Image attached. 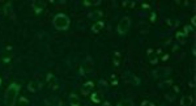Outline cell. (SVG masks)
<instances>
[{
  "label": "cell",
  "mask_w": 196,
  "mask_h": 106,
  "mask_svg": "<svg viewBox=\"0 0 196 106\" xmlns=\"http://www.w3.org/2000/svg\"><path fill=\"white\" fill-rule=\"evenodd\" d=\"M18 90H20V85L15 84H11L8 86L7 92H5V106H15V102H16V97L18 94Z\"/></svg>",
  "instance_id": "6da1fadb"
},
{
  "label": "cell",
  "mask_w": 196,
  "mask_h": 106,
  "mask_svg": "<svg viewBox=\"0 0 196 106\" xmlns=\"http://www.w3.org/2000/svg\"><path fill=\"white\" fill-rule=\"evenodd\" d=\"M54 26L58 30H66L69 26V18L63 13H58L54 17Z\"/></svg>",
  "instance_id": "7a4b0ae2"
},
{
  "label": "cell",
  "mask_w": 196,
  "mask_h": 106,
  "mask_svg": "<svg viewBox=\"0 0 196 106\" xmlns=\"http://www.w3.org/2000/svg\"><path fill=\"white\" fill-rule=\"evenodd\" d=\"M130 26H131V18L128 17V16H125V17H123L122 20L119 21V24H118V33H119L120 35H124L125 33L130 30Z\"/></svg>",
  "instance_id": "3957f363"
},
{
  "label": "cell",
  "mask_w": 196,
  "mask_h": 106,
  "mask_svg": "<svg viewBox=\"0 0 196 106\" xmlns=\"http://www.w3.org/2000/svg\"><path fill=\"white\" fill-rule=\"evenodd\" d=\"M171 69L167 68V67H158L157 69L153 71V77L154 79H162V77H166L170 73Z\"/></svg>",
  "instance_id": "277c9868"
},
{
  "label": "cell",
  "mask_w": 196,
  "mask_h": 106,
  "mask_svg": "<svg viewBox=\"0 0 196 106\" xmlns=\"http://www.w3.org/2000/svg\"><path fill=\"white\" fill-rule=\"evenodd\" d=\"M124 80L125 83H128V84H132V85H140V79L136 76V75L131 73V72H128V73L124 75Z\"/></svg>",
  "instance_id": "5b68a950"
},
{
  "label": "cell",
  "mask_w": 196,
  "mask_h": 106,
  "mask_svg": "<svg viewBox=\"0 0 196 106\" xmlns=\"http://www.w3.org/2000/svg\"><path fill=\"white\" fill-rule=\"evenodd\" d=\"M94 89V83L93 81H86L85 84L82 85V88H81V93L84 94V96H89V94L93 92Z\"/></svg>",
  "instance_id": "8992f818"
},
{
  "label": "cell",
  "mask_w": 196,
  "mask_h": 106,
  "mask_svg": "<svg viewBox=\"0 0 196 106\" xmlns=\"http://www.w3.org/2000/svg\"><path fill=\"white\" fill-rule=\"evenodd\" d=\"M44 7H46L44 1H39V0H35V1H33V4H32L33 11H34V12L37 13V15L42 13V11L44 9Z\"/></svg>",
  "instance_id": "52a82bcc"
},
{
  "label": "cell",
  "mask_w": 196,
  "mask_h": 106,
  "mask_svg": "<svg viewBox=\"0 0 196 106\" xmlns=\"http://www.w3.org/2000/svg\"><path fill=\"white\" fill-rule=\"evenodd\" d=\"M46 80H47V84H49L50 88H52V89H56L58 88V81H56V79H55L54 75L47 73Z\"/></svg>",
  "instance_id": "ba28073f"
},
{
  "label": "cell",
  "mask_w": 196,
  "mask_h": 106,
  "mask_svg": "<svg viewBox=\"0 0 196 106\" xmlns=\"http://www.w3.org/2000/svg\"><path fill=\"white\" fill-rule=\"evenodd\" d=\"M103 28H105V22L99 20V21H97V22H94V24H93V26H92V32H93V33H99Z\"/></svg>",
  "instance_id": "9c48e42d"
},
{
  "label": "cell",
  "mask_w": 196,
  "mask_h": 106,
  "mask_svg": "<svg viewBox=\"0 0 196 106\" xmlns=\"http://www.w3.org/2000/svg\"><path fill=\"white\" fill-rule=\"evenodd\" d=\"M194 102L192 96H183L180 98V106H191Z\"/></svg>",
  "instance_id": "30bf717a"
},
{
  "label": "cell",
  "mask_w": 196,
  "mask_h": 106,
  "mask_svg": "<svg viewBox=\"0 0 196 106\" xmlns=\"http://www.w3.org/2000/svg\"><path fill=\"white\" fill-rule=\"evenodd\" d=\"M148 58H149V63L150 64H157V63H158V57H157V54L153 52L152 49L148 50Z\"/></svg>",
  "instance_id": "8fae6325"
},
{
  "label": "cell",
  "mask_w": 196,
  "mask_h": 106,
  "mask_svg": "<svg viewBox=\"0 0 196 106\" xmlns=\"http://www.w3.org/2000/svg\"><path fill=\"white\" fill-rule=\"evenodd\" d=\"M80 104H81V101L76 94H71L69 96V105L71 106H80Z\"/></svg>",
  "instance_id": "7c38bea8"
},
{
  "label": "cell",
  "mask_w": 196,
  "mask_h": 106,
  "mask_svg": "<svg viewBox=\"0 0 196 106\" xmlns=\"http://www.w3.org/2000/svg\"><path fill=\"white\" fill-rule=\"evenodd\" d=\"M176 40H178V42L180 45H184V43H186V41H187V35L184 34L183 32H178V33H176Z\"/></svg>",
  "instance_id": "4fadbf2b"
},
{
  "label": "cell",
  "mask_w": 196,
  "mask_h": 106,
  "mask_svg": "<svg viewBox=\"0 0 196 106\" xmlns=\"http://www.w3.org/2000/svg\"><path fill=\"white\" fill-rule=\"evenodd\" d=\"M120 60H122V55L120 52H114V66L115 67H119L120 66Z\"/></svg>",
  "instance_id": "5bb4252c"
},
{
  "label": "cell",
  "mask_w": 196,
  "mask_h": 106,
  "mask_svg": "<svg viewBox=\"0 0 196 106\" xmlns=\"http://www.w3.org/2000/svg\"><path fill=\"white\" fill-rule=\"evenodd\" d=\"M92 101H93L94 104H99V102L102 101L101 93H93V94H92Z\"/></svg>",
  "instance_id": "9a60e30c"
},
{
  "label": "cell",
  "mask_w": 196,
  "mask_h": 106,
  "mask_svg": "<svg viewBox=\"0 0 196 106\" xmlns=\"http://www.w3.org/2000/svg\"><path fill=\"white\" fill-rule=\"evenodd\" d=\"M167 25H169L170 28H175V26H178L179 25V21L176 20V18H167Z\"/></svg>",
  "instance_id": "2e32d148"
},
{
  "label": "cell",
  "mask_w": 196,
  "mask_h": 106,
  "mask_svg": "<svg viewBox=\"0 0 196 106\" xmlns=\"http://www.w3.org/2000/svg\"><path fill=\"white\" fill-rule=\"evenodd\" d=\"M118 106H135L133 102L131 100H122V101L118 102Z\"/></svg>",
  "instance_id": "e0dca14e"
},
{
  "label": "cell",
  "mask_w": 196,
  "mask_h": 106,
  "mask_svg": "<svg viewBox=\"0 0 196 106\" xmlns=\"http://www.w3.org/2000/svg\"><path fill=\"white\" fill-rule=\"evenodd\" d=\"M101 4V0H96V1H93V0H84V5L85 7H90V5H98Z\"/></svg>",
  "instance_id": "ac0fdd59"
},
{
  "label": "cell",
  "mask_w": 196,
  "mask_h": 106,
  "mask_svg": "<svg viewBox=\"0 0 196 106\" xmlns=\"http://www.w3.org/2000/svg\"><path fill=\"white\" fill-rule=\"evenodd\" d=\"M139 32L142 33V34L148 32V25L145 24V22H140V24H139Z\"/></svg>",
  "instance_id": "d6986e66"
},
{
  "label": "cell",
  "mask_w": 196,
  "mask_h": 106,
  "mask_svg": "<svg viewBox=\"0 0 196 106\" xmlns=\"http://www.w3.org/2000/svg\"><path fill=\"white\" fill-rule=\"evenodd\" d=\"M27 89H29L30 92H37V90H38V84H37L35 81L29 83V85H27Z\"/></svg>",
  "instance_id": "ffe728a7"
},
{
  "label": "cell",
  "mask_w": 196,
  "mask_h": 106,
  "mask_svg": "<svg viewBox=\"0 0 196 106\" xmlns=\"http://www.w3.org/2000/svg\"><path fill=\"white\" fill-rule=\"evenodd\" d=\"M12 9V4L11 3H7V4L4 5V8H3V11H4L5 15H9V11Z\"/></svg>",
  "instance_id": "44dd1931"
},
{
  "label": "cell",
  "mask_w": 196,
  "mask_h": 106,
  "mask_svg": "<svg viewBox=\"0 0 196 106\" xmlns=\"http://www.w3.org/2000/svg\"><path fill=\"white\" fill-rule=\"evenodd\" d=\"M192 32H194V28H192V26H190V25H186V26H184V34H186V35H188L190 34V33H192Z\"/></svg>",
  "instance_id": "7402d4cb"
},
{
  "label": "cell",
  "mask_w": 196,
  "mask_h": 106,
  "mask_svg": "<svg viewBox=\"0 0 196 106\" xmlns=\"http://www.w3.org/2000/svg\"><path fill=\"white\" fill-rule=\"evenodd\" d=\"M82 69H84V72H90L93 69V66L90 64V62H88L85 64V68H82Z\"/></svg>",
  "instance_id": "603a6c76"
},
{
  "label": "cell",
  "mask_w": 196,
  "mask_h": 106,
  "mask_svg": "<svg viewBox=\"0 0 196 106\" xmlns=\"http://www.w3.org/2000/svg\"><path fill=\"white\" fill-rule=\"evenodd\" d=\"M171 84H173V81H171V80H167V81L161 83V84H159V88H165V86H170Z\"/></svg>",
  "instance_id": "cb8c5ba5"
},
{
  "label": "cell",
  "mask_w": 196,
  "mask_h": 106,
  "mask_svg": "<svg viewBox=\"0 0 196 106\" xmlns=\"http://www.w3.org/2000/svg\"><path fill=\"white\" fill-rule=\"evenodd\" d=\"M92 16H93L94 18H97V17H101V16H103V12H102V11H97V12H96V13H93V15H92Z\"/></svg>",
  "instance_id": "d4e9b609"
},
{
  "label": "cell",
  "mask_w": 196,
  "mask_h": 106,
  "mask_svg": "<svg viewBox=\"0 0 196 106\" xmlns=\"http://www.w3.org/2000/svg\"><path fill=\"white\" fill-rule=\"evenodd\" d=\"M111 85H118V80H116V77L114 76H111Z\"/></svg>",
  "instance_id": "484cf974"
},
{
  "label": "cell",
  "mask_w": 196,
  "mask_h": 106,
  "mask_svg": "<svg viewBox=\"0 0 196 106\" xmlns=\"http://www.w3.org/2000/svg\"><path fill=\"white\" fill-rule=\"evenodd\" d=\"M154 20H156V13L152 12L150 13V22H154Z\"/></svg>",
  "instance_id": "4316f807"
},
{
  "label": "cell",
  "mask_w": 196,
  "mask_h": 106,
  "mask_svg": "<svg viewBox=\"0 0 196 106\" xmlns=\"http://www.w3.org/2000/svg\"><path fill=\"white\" fill-rule=\"evenodd\" d=\"M9 60H11V57H9V55H8V57H4V58H3V62H4V63H8Z\"/></svg>",
  "instance_id": "83f0119b"
},
{
  "label": "cell",
  "mask_w": 196,
  "mask_h": 106,
  "mask_svg": "<svg viewBox=\"0 0 196 106\" xmlns=\"http://www.w3.org/2000/svg\"><path fill=\"white\" fill-rule=\"evenodd\" d=\"M195 20H196V17H195V16H192V18H191V25H192V28L195 26Z\"/></svg>",
  "instance_id": "f1b7e54d"
},
{
  "label": "cell",
  "mask_w": 196,
  "mask_h": 106,
  "mask_svg": "<svg viewBox=\"0 0 196 106\" xmlns=\"http://www.w3.org/2000/svg\"><path fill=\"white\" fill-rule=\"evenodd\" d=\"M141 106H149V102H148V101H142L141 102Z\"/></svg>",
  "instance_id": "f546056e"
},
{
  "label": "cell",
  "mask_w": 196,
  "mask_h": 106,
  "mask_svg": "<svg viewBox=\"0 0 196 106\" xmlns=\"http://www.w3.org/2000/svg\"><path fill=\"white\" fill-rule=\"evenodd\" d=\"M162 59H164V60H167V59H169V55H165V57L162 58Z\"/></svg>",
  "instance_id": "4dcf8cb0"
},
{
  "label": "cell",
  "mask_w": 196,
  "mask_h": 106,
  "mask_svg": "<svg viewBox=\"0 0 196 106\" xmlns=\"http://www.w3.org/2000/svg\"><path fill=\"white\" fill-rule=\"evenodd\" d=\"M142 8H147V9H148V8H149V5H148V4H142Z\"/></svg>",
  "instance_id": "1f68e13d"
},
{
  "label": "cell",
  "mask_w": 196,
  "mask_h": 106,
  "mask_svg": "<svg viewBox=\"0 0 196 106\" xmlns=\"http://www.w3.org/2000/svg\"><path fill=\"white\" fill-rule=\"evenodd\" d=\"M103 106H111V105H110V102H105V105H103Z\"/></svg>",
  "instance_id": "d6a6232c"
},
{
  "label": "cell",
  "mask_w": 196,
  "mask_h": 106,
  "mask_svg": "<svg viewBox=\"0 0 196 106\" xmlns=\"http://www.w3.org/2000/svg\"><path fill=\"white\" fill-rule=\"evenodd\" d=\"M0 85H1V79H0Z\"/></svg>",
  "instance_id": "836d02e7"
}]
</instances>
